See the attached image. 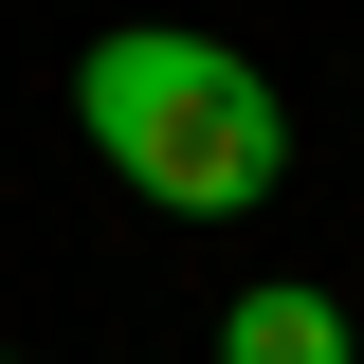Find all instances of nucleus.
Here are the masks:
<instances>
[{"label":"nucleus","instance_id":"obj_2","mask_svg":"<svg viewBox=\"0 0 364 364\" xmlns=\"http://www.w3.org/2000/svg\"><path fill=\"white\" fill-rule=\"evenodd\" d=\"M219 364H346V310H328V291H237Z\"/></svg>","mask_w":364,"mask_h":364},{"label":"nucleus","instance_id":"obj_1","mask_svg":"<svg viewBox=\"0 0 364 364\" xmlns=\"http://www.w3.org/2000/svg\"><path fill=\"white\" fill-rule=\"evenodd\" d=\"M73 109H91V146H109L164 219H237V200L291 164L273 73H255V55H219V37H91Z\"/></svg>","mask_w":364,"mask_h":364},{"label":"nucleus","instance_id":"obj_4","mask_svg":"<svg viewBox=\"0 0 364 364\" xmlns=\"http://www.w3.org/2000/svg\"><path fill=\"white\" fill-rule=\"evenodd\" d=\"M0 364H18V346H0Z\"/></svg>","mask_w":364,"mask_h":364},{"label":"nucleus","instance_id":"obj_3","mask_svg":"<svg viewBox=\"0 0 364 364\" xmlns=\"http://www.w3.org/2000/svg\"><path fill=\"white\" fill-rule=\"evenodd\" d=\"M346 364H364V310H346Z\"/></svg>","mask_w":364,"mask_h":364}]
</instances>
